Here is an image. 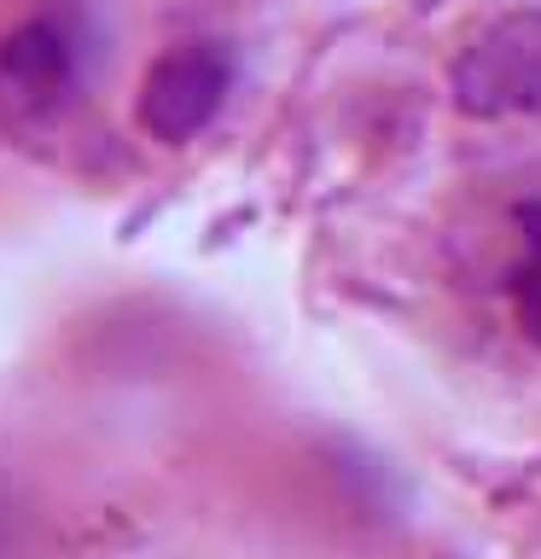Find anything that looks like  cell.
<instances>
[{"instance_id": "1", "label": "cell", "mask_w": 541, "mask_h": 559, "mask_svg": "<svg viewBox=\"0 0 541 559\" xmlns=\"http://www.w3.org/2000/svg\"><path fill=\"white\" fill-rule=\"evenodd\" d=\"M454 105L478 122L541 117V12L495 17L454 59Z\"/></svg>"}, {"instance_id": "2", "label": "cell", "mask_w": 541, "mask_h": 559, "mask_svg": "<svg viewBox=\"0 0 541 559\" xmlns=\"http://www.w3.org/2000/svg\"><path fill=\"white\" fill-rule=\"evenodd\" d=\"M233 94V52L221 41H181L140 76V129L164 146L199 140Z\"/></svg>"}, {"instance_id": "3", "label": "cell", "mask_w": 541, "mask_h": 559, "mask_svg": "<svg viewBox=\"0 0 541 559\" xmlns=\"http://www.w3.org/2000/svg\"><path fill=\"white\" fill-rule=\"evenodd\" d=\"M76 94V41L52 17H29L0 35V117L41 122Z\"/></svg>"}, {"instance_id": "4", "label": "cell", "mask_w": 541, "mask_h": 559, "mask_svg": "<svg viewBox=\"0 0 541 559\" xmlns=\"http://www.w3.org/2000/svg\"><path fill=\"white\" fill-rule=\"evenodd\" d=\"M518 227L530 245V262L513 280V304H518V326L541 344V204H518Z\"/></svg>"}]
</instances>
